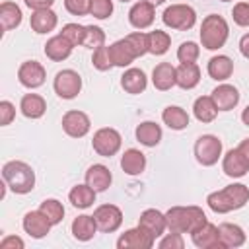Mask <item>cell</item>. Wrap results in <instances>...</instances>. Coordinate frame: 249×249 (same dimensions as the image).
Returning <instances> with one entry per match:
<instances>
[{"label":"cell","mask_w":249,"mask_h":249,"mask_svg":"<svg viewBox=\"0 0 249 249\" xmlns=\"http://www.w3.org/2000/svg\"><path fill=\"white\" fill-rule=\"evenodd\" d=\"M72 49H74V45H72L66 37H62L60 33L54 35V37H51V39L45 43V54H47V58H51L53 62H62V60H66V58L72 54Z\"/></svg>","instance_id":"cell-21"},{"label":"cell","mask_w":249,"mask_h":249,"mask_svg":"<svg viewBox=\"0 0 249 249\" xmlns=\"http://www.w3.org/2000/svg\"><path fill=\"white\" fill-rule=\"evenodd\" d=\"M152 84L160 91H167L175 86V66L171 62H160L152 70Z\"/></svg>","instance_id":"cell-26"},{"label":"cell","mask_w":249,"mask_h":249,"mask_svg":"<svg viewBox=\"0 0 249 249\" xmlns=\"http://www.w3.org/2000/svg\"><path fill=\"white\" fill-rule=\"evenodd\" d=\"M156 239L140 226L126 230L119 239H117V247L119 249H150L154 247Z\"/></svg>","instance_id":"cell-12"},{"label":"cell","mask_w":249,"mask_h":249,"mask_svg":"<svg viewBox=\"0 0 249 249\" xmlns=\"http://www.w3.org/2000/svg\"><path fill=\"white\" fill-rule=\"evenodd\" d=\"M146 86H148V78H146L144 70H140V68H128L121 76V88L126 93L138 95V93H142L146 89Z\"/></svg>","instance_id":"cell-25"},{"label":"cell","mask_w":249,"mask_h":249,"mask_svg":"<svg viewBox=\"0 0 249 249\" xmlns=\"http://www.w3.org/2000/svg\"><path fill=\"white\" fill-rule=\"evenodd\" d=\"M156 18V6L150 4L148 0H140L136 4H132V8L128 10V21L134 29H146L154 23Z\"/></svg>","instance_id":"cell-14"},{"label":"cell","mask_w":249,"mask_h":249,"mask_svg":"<svg viewBox=\"0 0 249 249\" xmlns=\"http://www.w3.org/2000/svg\"><path fill=\"white\" fill-rule=\"evenodd\" d=\"M64 8L72 16H86V14H89L91 0H64Z\"/></svg>","instance_id":"cell-46"},{"label":"cell","mask_w":249,"mask_h":249,"mask_svg":"<svg viewBox=\"0 0 249 249\" xmlns=\"http://www.w3.org/2000/svg\"><path fill=\"white\" fill-rule=\"evenodd\" d=\"M121 144H123V138H121L119 130L117 128H111V126H103V128L95 130L93 140H91L93 152L99 154L101 158L115 156L121 150Z\"/></svg>","instance_id":"cell-7"},{"label":"cell","mask_w":249,"mask_h":249,"mask_svg":"<svg viewBox=\"0 0 249 249\" xmlns=\"http://www.w3.org/2000/svg\"><path fill=\"white\" fill-rule=\"evenodd\" d=\"M200 82V68L195 62L189 64H179L175 68V86L181 89H193Z\"/></svg>","instance_id":"cell-24"},{"label":"cell","mask_w":249,"mask_h":249,"mask_svg":"<svg viewBox=\"0 0 249 249\" xmlns=\"http://www.w3.org/2000/svg\"><path fill=\"white\" fill-rule=\"evenodd\" d=\"M93 218L97 224V230L103 233H113L123 224V212L115 204H101L93 210Z\"/></svg>","instance_id":"cell-9"},{"label":"cell","mask_w":249,"mask_h":249,"mask_svg":"<svg viewBox=\"0 0 249 249\" xmlns=\"http://www.w3.org/2000/svg\"><path fill=\"white\" fill-rule=\"evenodd\" d=\"M138 226L144 228L154 239L161 237L163 231L167 230V224H165V214H161L158 208H146L140 218H138Z\"/></svg>","instance_id":"cell-16"},{"label":"cell","mask_w":249,"mask_h":249,"mask_svg":"<svg viewBox=\"0 0 249 249\" xmlns=\"http://www.w3.org/2000/svg\"><path fill=\"white\" fill-rule=\"evenodd\" d=\"M198 54H200V47H198L195 41H185V43H181L179 49H177V60H179L181 64L196 62Z\"/></svg>","instance_id":"cell-38"},{"label":"cell","mask_w":249,"mask_h":249,"mask_svg":"<svg viewBox=\"0 0 249 249\" xmlns=\"http://www.w3.org/2000/svg\"><path fill=\"white\" fill-rule=\"evenodd\" d=\"M70 230H72V235L78 241H89L95 235V231H97V224H95V218L93 216L82 214V216L74 218Z\"/></svg>","instance_id":"cell-31"},{"label":"cell","mask_w":249,"mask_h":249,"mask_svg":"<svg viewBox=\"0 0 249 249\" xmlns=\"http://www.w3.org/2000/svg\"><path fill=\"white\" fill-rule=\"evenodd\" d=\"M19 111L27 119H41L47 111V101L39 93H25L19 101Z\"/></svg>","instance_id":"cell-28"},{"label":"cell","mask_w":249,"mask_h":249,"mask_svg":"<svg viewBox=\"0 0 249 249\" xmlns=\"http://www.w3.org/2000/svg\"><path fill=\"white\" fill-rule=\"evenodd\" d=\"M39 210H41V212L51 220V224H53V226L60 224V222H62V218H64V206H62V202H60V200H56V198H45V200L41 202Z\"/></svg>","instance_id":"cell-37"},{"label":"cell","mask_w":249,"mask_h":249,"mask_svg":"<svg viewBox=\"0 0 249 249\" xmlns=\"http://www.w3.org/2000/svg\"><path fill=\"white\" fill-rule=\"evenodd\" d=\"M0 247H2V249H23L25 243H23V239L18 237V235H6V237H2Z\"/></svg>","instance_id":"cell-48"},{"label":"cell","mask_w":249,"mask_h":249,"mask_svg":"<svg viewBox=\"0 0 249 249\" xmlns=\"http://www.w3.org/2000/svg\"><path fill=\"white\" fill-rule=\"evenodd\" d=\"M53 89L60 99H74L82 89V76L76 70H60L54 76Z\"/></svg>","instance_id":"cell-8"},{"label":"cell","mask_w":249,"mask_h":249,"mask_svg":"<svg viewBox=\"0 0 249 249\" xmlns=\"http://www.w3.org/2000/svg\"><path fill=\"white\" fill-rule=\"evenodd\" d=\"M105 45V33L97 25H86V37H84V47L88 49H99Z\"/></svg>","instance_id":"cell-41"},{"label":"cell","mask_w":249,"mask_h":249,"mask_svg":"<svg viewBox=\"0 0 249 249\" xmlns=\"http://www.w3.org/2000/svg\"><path fill=\"white\" fill-rule=\"evenodd\" d=\"M193 113H195L196 121H200V123H212L218 117V107H216V103L212 101L210 95H200V97L195 99Z\"/></svg>","instance_id":"cell-34"},{"label":"cell","mask_w":249,"mask_h":249,"mask_svg":"<svg viewBox=\"0 0 249 249\" xmlns=\"http://www.w3.org/2000/svg\"><path fill=\"white\" fill-rule=\"evenodd\" d=\"M239 53H241L245 58H249V33H245V35L239 39Z\"/></svg>","instance_id":"cell-50"},{"label":"cell","mask_w":249,"mask_h":249,"mask_svg":"<svg viewBox=\"0 0 249 249\" xmlns=\"http://www.w3.org/2000/svg\"><path fill=\"white\" fill-rule=\"evenodd\" d=\"M86 183L95 191V193H103L111 187L113 183V175L109 171V167H105L103 163H93L88 167L86 171Z\"/></svg>","instance_id":"cell-19"},{"label":"cell","mask_w":249,"mask_h":249,"mask_svg":"<svg viewBox=\"0 0 249 249\" xmlns=\"http://www.w3.org/2000/svg\"><path fill=\"white\" fill-rule=\"evenodd\" d=\"M60 35H62V37H66L74 47L84 45L86 25H80V23H66V25L60 29Z\"/></svg>","instance_id":"cell-40"},{"label":"cell","mask_w":249,"mask_h":249,"mask_svg":"<svg viewBox=\"0 0 249 249\" xmlns=\"http://www.w3.org/2000/svg\"><path fill=\"white\" fill-rule=\"evenodd\" d=\"M95 191L88 185V183H84V185H76V187H72V191L68 193V200L72 202V206L74 208H89L93 202H95Z\"/></svg>","instance_id":"cell-35"},{"label":"cell","mask_w":249,"mask_h":249,"mask_svg":"<svg viewBox=\"0 0 249 249\" xmlns=\"http://www.w3.org/2000/svg\"><path fill=\"white\" fill-rule=\"evenodd\" d=\"M16 119V107L12 101L2 99L0 101V126H8Z\"/></svg>","instance_id":"cell-47"},{"label":"cell","mask_w":249,"mask_h":249,"mask_svg":"<svg viewBox=\"0 0 249 249\" xmlns=\"http://www.w3.org/2000/svg\"><path fill=\"white\" fill-rule=\"evenodd\" d=\"M220 2H231V0H220Z\"/></svg>","instance_id":"cell-54"},{"label":"cell","mask_w":249,"mask_h":249,"mask_svg":"<svg viewBox=\"0 0 249 249\" xmlns=\"http://www.w3.org/2000/svg\"><path fill=\"white\" fill-rule=\"evenodd\" d=\"M158 247H160V249H183V247H185L183 233L169 231L167 235H161V239H160Z\"/></svg>","instance_id":"cell-44"},{"label":"cell","mask_w":249,"mask_h":249,"mask_svg":"<svg viewBox=\"0 0 249 249\" xmlns=\"http://www.w3.org/2000/svg\"><path fill=\"white\" fill-rule=\"evenodd\" d=\"M230 37V25L228 21L218 16V14H210L202 19V25H200V43L204 49L208 51H218L226 45Z\"/></svg>","instance_id":"cell-4"},{"label":"cell","mask_w":249,"mask_h":249,"mask_svg":"<svg viewBox=\"0 0 249 249\" xmlns=\"http://www.w3.org/2000/svg\"><path fill=\"white\" fill-rule=\"evenodd\" d=\"M134 134H136V140H138L142 146H148V148L158 146L160 140H161V136H163L161 126H160L158 123H154V121H144V123H140V124L136 126Z\"/></svg>","instance_id":"cell-27"},{"label":"cell","mask_w":249,"mask_h":249,"mask_svg":"<svg viewBox=\"0 0 249 249\" xmlns=\"http://www.w3.org/2000/svg\"><path fill=\"white\" fill-rule=\"evenodd\" d=\"M169 45H171V37L161 31V29H154L148 33V53L160 56V54H165L169 51Z\"/></svg>","instance_id":"cell-36"},{"label":"cell","mask_w":249,"mask_h":249,"mask_svg":"<svg viewBox=\"0 0 249 249\" xmlns=\"http://www.w3.org/2000/svg\"><path fill=\"white\" fill-rule=\"evenodd\" d=\"M21 10L16 2H2L0 4V25H2V31H10V29H16L19 23H21Z\"/></svg>","instance_id":"cell-32"},{"label":"cell","mask_w":249,"mask_h":249,"mask_svg":"<svg viewBox=\"0 0 249 249\" xmlns=\"http://www.w3.org/2000/svg\"><path fill=\"white\" fill-rule=\"evenodd\" d=\"M89 14L97 19H107L113 14V0H91Z\"/></svg>","instance_id":"cell-43"},{"label":"cell","mask_w":249,"mask_h":249,"mask_svg":"<svg viewBox=\"0 0 249 249\" xmlns=\"http://www.w3.org/2000/svg\"><path fill=\"white\" fill-rule=\"evenodd\" d=\"M109 53H111L113 64L119 66V68L130 66V64L136 60V54H134V51L130 49V45H128L126 39H119V41H115V43L109 47Z\"/></svg>","instance_id":"cell-30"},{"label":"cell","mask_w":249,"mask_h":249,"mask_svg":"<svg viewBox=\"0 0 249 249\" xmlns=\"http://www.w3.org/2000/svg\"><path fill=\"white\" fill-rule=\"evenodd\" d=\"M119 2H130V0H119Z\"/></svg>","instance_id":"cell-55"},{"label":"cell","mask_w":249,"mask_h":249,"mask_svg":"<svg viewBox=\"0 0 249 249\" xmlns=\"http://www.w3.org/2000/svg\"><path fill=\"white\" fill-rule=\"evenodd\" d=\"M91 64H93V68H97L99 72H107V70H111L115 64H113V58H111L109 47L103 45V47L95 49L93 54H91Z\"/></svg>","instance_id":"cell-39"},{"label":"cell","mask_w":249,"mask_h":249,"mask_svg":"<svg viewBox=\"0 0 249 249\" xmlns=\"http://www.w3.org/2000/svg\"><path fill=\"white\" fill-rule=\"evenodd\" d=\"M222 169H224V173H226L228 177L239 179V177L247 175L249 163H247V160L243 158V154H241L237 148H231V150L226 152V156H224V160H222Z\"/></svg>","instance_id":"cell-17"},{"label":"cell","mask_w":249,"mask_h":249,"mask_svg":"<svg viewBox=\"0 0 249 249\" xmlns=\"http://www.w3.org/2000/svg\"><path fill=\"white\" fill-rule=\"evenodd\" d=\"M161 21L169 29L177 31H189L196 23V12L189 4H171L163 10Z\"/></svg>","instance_id":"cell-5"},{"label":"cell","mask_w":249,"mask_h":249,"mask_svg":"<svg viewBox=\"0 0 249 249\" xmlns=\"http://www.w3.org/2000/svg\"><path fill=\"white\" fill-rule=\"evenodd\" d=\"M210 97L216 103L218 111H231L239 103V91L231 84H220V86H216L212 89Z\"/></svg>","instance_id":"cell-18"},{"label":"cell","mask_w":249,"mask_h":249,"mask_svg":"<svg viewBox=\"0 0 249 249\" xmlns=\"http://www.w3.org/2000/svg\"><path fill=\"white\" fill-rule=\"evenodd\" d=\"M241 121H243V124L249 126V105L243 109V113H241Z\"/></svg>","instance_id":"cell-52"},{"label":"cell","mask_w":249,"mask_h":249,"mask_svg":"<svg viewBox=\"0 0 249 249\" xmlns=\"http://www.w3.org/2000/svg\"><path fill=\"white\" fill-rule=\"evenodd\" d=\"M237 150L243 154V158H245V160H247V163H249V138L241 140V142H239V146H237Z\"/></svg>","instance_id":"cell-51"},{"label":"cell","mask_w":249,"mask_h":249,"mask_svg":"<svg viewBox=\"0 0 249 249\" xmlns=\"http://www.w3.org/2000/svg\"><path fill=\"white\" fill-rule=\"evenodd\" d=\"M58 23V18L56 14L51 10V8H45V10H33L31 18H29V25L35 33L43 35V33H49L56 27Z\"/></svg>","instance_id":"cell-22"},{"label":"cell","mask_w":249,"mask_h":249,"mask_svg":"<svg viewBox=\"0 0 249 249\" xmlns=\"http://www.w3.org/2000/svg\"><path fill=\"white\" fill-rule=\"evenodd\" d=\"M45 78H47V72L43 64L37 60H25L18 68V80L23 88H29V89L41 88L45 84Z\"/></svg>","instance_id":"cell-11"},{"label":"cell","mask_w":249,"mask_h":249,"mask_svg":"<svg viewBox=\"0 0 249 249\" xmlns=\"http://www.w3.org/2000/svg\"><path fill=\"white\" fill-rule=\"evenodd\" d=\"M121 167L126 175H140L146 169V156L136 148H128L121 156Z\"/></svg>","instance_id":"cell-29"},{"label":"cell","mask_w":249,"mask_h":249,"mask_svg":"<svg viewBox=\"0 0 249 249\" xmlns=\"http://www.w3.org/2000/svg\"><path fill=\"white\" fill-rule=\"evenodd\" d=\"M206 222V214L198 206H171L165 212L167 230L177 233H193Z\"/></svg>","instance_id":"cell-2"},{"label":"cell","mask_w":249,"mask_h":249,"mask_svg":"<svg viewBox=\"0 0 249 249\" xmlns=\"http://www.w3.org/2000/svg\"><path fill=\"white\" fill-rule=\"evenodd\" d=\"M191 239H193L195 247H198V249H222L218 226H214L210 222H206L198 230H195L191 233Z\"/></svg>","instance_id":"cell-15"},{"label":"cell","mask_w":249,"mask_h":249,"mask_svg":"<svg viewBox=\"0 0 249 249\" xmlns=\"http://www.w3.org/2000/svg\"><path fill=\"white\" fill-rule=\"evenodd\" d=\"M21 226H23L25 233H27L29 237H33V239L45 237V235L51 231V228H53L51 220H49L41 210H31V212H27V214L23 216Z\"/></svg>","instance_id":"cell-13"},{"label":"cell","mask_w":249,"mask_h":249,"mask_svg":"<svg viewBox=\"0 0 249 249\" xmlns=\"http://www.w3.org/2000/svg\"><path fill=\"white\" fill-rule=\"evenodd\" d=\"M195 158L200 165L210 167L222 158V140L214 134H202L195 142Z\"/></svg>","instance_id":"cell-6"},{"label":"cell","mask_w":249,"mask_h":249,"mask_svg":"<svg viewBox=\"0 0 249 249\" xmlns=\"http://www.w3.org/2000/svg\"><path fill=\"white\" fill-rule=\"evenodd\" d=\"M161 121L171 128V130H183L189 126V113L179 107V105H169L161 113Z\"/></svg>","instance_id":"cell-33"},{"label":"cell","mask_w":249,"mask_h":249,"mask_svg":"<svg viewBox=\"0 0 249 249\" xmlns=\"http://www.w3.org/2000/svg\"><path fill=\"white\" fill-rule=\"evenodd\" d=\"M29 10H45L54 4V0H23Z\"/></svg>","instance_id":"cell-49"},{"label":"cell","mask_w":249,"mask_h":249,"mask_svg":"<svg viewBox=\"0 0 249 249\" xmlns=\"http://www.w3.org/2000/svg\"><path fill=\"white\" fill-rule=\"evenodd\" d=\"M206 70H208V76L212 80L224 82L233 74V60L230 56H226V54H216V56H212L208 60Z\"/></svg>","instance_id":"cell-23"},{"label":"cell","mask_w":249,"mask_h":249,"mask_svg":"<svg viewBox=\"0 0 249 249\" xmlns=\"http://www.w3.org/2000/svg\"><path fill=\"white\" fill-rule=\"evenodd\" d=\"M62 128L72 138H84L89 132V128H91V121H89V117L84 111L70 109L62 117Z\"/></svg>","instance_id":"cell-10"},{"label":"cell","mask_w":249,"mask_h":249,"mask_svg":"<svg viewBox=\"0 0 249 249\" xmlns=\"http://www.w3.org/2000/svg\"><path fill=\"white\" fill-rule=\"evenodd\" d=\"M218 231H220V243H222V249H235V247H241L245 243V231L241 226L237 224H231V222H224L218 226Z\"/></svg>","instance_id":"cell-20"},{"label":"cell","mask_w":249,"mask_h":249,"mask_svg":"<svg viewBox=\"0 0 249 249\" xmlns=\"http://www.w3.org/2000/svg\"><path fill=\"white\" fill-rule=\"evenodd\" d=\"M124 39L128 41V45H130V49L134 51L136 58L148 53V33H144V31H134V33H128Z\"/></svg>","instance_id":"cell-42"},{"label":"cell","mask_w":249,"mask_h":249,"mask_svg":"<svg viewBox=\"0 0 249 249\" xmlns=\"http://www.w3.org/2000/svg\"><path fill=\"white\" fill-rule=\"evenodd\" d=\"M249 202V187L243 183H231L206 196V204L216 214H228L243 208Z\"/></svg>","instance_id":"cell-1"},{"label":"cell","mask_w":249,"mask_h":249,"mask_svg":"<svg viewBox=\"0 0 249 249\" xmlns=\"http://www.w3.org/2000/svg\"><path fill=\"white\" fill-rule=\"evenodd\" d=\"M148 2H150V4H154V6H160V4H163L165 0H148Z\"/></svg>","instance_id":"cell-53"},{"label":"cell","mask_w":249,"mask_h":249,"mask_svg":"<svg viewBox=\"0 0 249 249\" xmlns=\"http://www.w3.org/2000/svg\"><path fill=\"white\" fill-rule=\"evenodd\" d=\"M2 179L16 195H27L35 187V171L21 160H10L2 165Z\"/></svg>","instance_id":"cell-3"},{"label":"cell","mask_w":249,"mask_h":249,"mask_svg":"<svg viewBox=\"0 0 249 249\" xmlns=\"http://www.w3.org/2000/svg\"><path fill=\"white\" fill-rule=\"evenodd\" d=\"M231 18L239 27H249V2H237L231 10Z\"/></svg>","instance_id":"cell-45"}]
</instances>
